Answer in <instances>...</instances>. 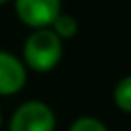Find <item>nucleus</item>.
<instances>
[{"mask_svg": "<svg viewBox=\"0 0 131 131\" xmlns=\"http://www.w3.org/2000/svg\"><path fill=\"white\" fill-rule=\"evenodd\" d=\"M62 12V0H16V14L21 23L33 29L50 27Z\"/></svg>", "mask_w": 131, "mask_h": 131, "instance_id": "nucleus-3", "label": "nucleus"}, {"mask_svg": "<svg viewBox=\"0 0 131 131\" xmlns=\"http://www.w3.org/2000/svg\"><path fill=\"white\" fill-rule=\"evenodd\" d=\"M6 2H10V0H0V6H2V4H6Z\"/></svg>", "mask_w": 131, "mask_h": 131, "instance_id": "nucleus-8", "label": "nucleus"}, {"mask_svg": "<svg viewBox=\"0 0 131 131\" xmlns=\"http://www.w3.org/2000/svg\"><path fill=\"white\" fill-rule=\"evenodd\" d=\"M70 131H108V127L104 125V122L96 118H91V116H85V118H79L71 123Z\"/></svg>", "mask_w": 131, "mask_h": 131, "instance_id": "nucleus-7", "label": "nucleus"}, {"mask_svg": "<svg viewBox=\"0 0 131 131\" xmlns=\"http://www.w3.org/2000/svg\"><path fill=\"white\" fill-rule=\"evenodd\" d=\"M79 25H77V19L73 16H68V14H58L56 19L52 21V31L56 33L60 39H71L75 37Z\"/></svg>", "mask_w": 131, "mask_h": 131, "instance_id": "nucleus-5", "label": "nucleus"}, {"mask_svg": "<svg viewBox=\"0 0 131 131\" xmlns=\"http://www.w3.org/2000/svg\"><path fill=\"white\" fill-rule=\"evenodd\" d=\"M114 102L125 114H131V75H125L114 89Z\"/></svg>", "mask_w": 131, "mask_h": 131, "instance_id": "nucleus-6", "label": "nucleus"}, {"mask_svg": "<svg viewBox=\"0 0 131 131\" xmlns=\"http://www.w3.org/2000/svg\"><path fill=\"white\" fill-rule=\"evenodd\" d=\"M27 83V71L21 60L14 54L0 50V94H16Z\"/></svg>", "mask_w": 131, "mask_h": 131, "instance_id": "nucleus-4", "label": "nucleus"}, {"mask_svg": "<svg viewBox=\"0 0 131 131\" xmlns=\"http://www.w3.org/2000/svg\"><path fill=\"white\" fill-rule=\"evenodd\" d=\"M0 127H2V114H0Z\"/></svg>", "mask_w": 131, "mask_h": 131, "instance_id": "nucleus-9", "label": "nucleus"}, {"mask_svg": "<svg viewBox=\"0 0 131 131\" xmlns=\"http://www.w3.org/2000/svg\"><path fill=\"white\" fill-rule=\"evenodd\" d=\"M62 58V39L48 27L35 29L23 45V60L35 71H50Z\"/></svg>", "mask_w": 131, "mask_h": 131, "instance_id": "nucleus-1", "label": "nucleus"}, {"mask_svg": "<svg viewBox=\"0 0 131 131\" xmlns=\"http://www.w3.org/2000/svg\"><path fill=\"white\" fill-rule=\"evenodd\" d=\"M56 116L41 100L23 102L10 119V131H54Z\"/></svg>", "mask_w": 131, "mask_h": 131, "instance_id": "nucleus-2", "label": "nucleus"}]
</instances>
